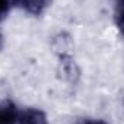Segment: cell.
Instances as JSON below:
<instances>
[{
	"label": "cell",
	"instance_id": "cell-1",
	"mask_svg": "<svg viewBox=\"0 0 124 124\" xmlns=\"http://www.w3.org/2000/svg\"><path fill=\"white\" fill-rule=\"evenodd\" d=\"M58 72L61 74V78L63 81L75 82L79 77V69L77 66L72 56H59V68Z\"/></svg>",
	"mask_w": 124,
	"mask_h": 124
},
{
	"label": "cell",
	"instance_id": "cell-2",
	"mask_svg": "<svg viewBox=\"0 0 124 124\" xmlns=\"http://www.w3.org/2000/svg\"><path fill=\"white\" fill-rule=\"evenodd\" d=\"M19 124H48V117L42 110L38 108H28L19 114L17 118Z\"/></svg>",
	"mask_w": 124,
	"mask_h": 124
},
{
	"label": "cell",
	"instance_id": "cell-3",
	"mask_svg": "<svg viewBox=\"0 0 124 124\" xmlns=\"http://www.w3.org/2000/svg\"><path fill=\"white\" fill-rule=\"evenodd\" d=\"M12 1L35 16L42 15L46 10V7L51 4V0H12Z\"/></svg>",
	"mask_w": 124,
	"mask_h": 124
},
{
	"label": "cell",
	"instance_id": "cell-4",
	"mask_svg": "<svg viewBox=\"0 0 124 124\" xmlns=\"http://www.w3.org/2000/svg\"><path fill=\"white\" fill-rule=\"evenodd\" d=\"M17 118L19 113L13 102H0V124H16Z\"/></svg>",
	"mask_w": 124,
	"mask_h": 124
},
{
	"label": "cell",
	"instance_id": "cell-5",
	"mask_svg": "<svg viewBox=\"0 0 124 124\" xmlns=\"http://www.w3.org/2000/svg\"><path fill=\"white\" fill-rule=\"evenodd\" d=\"M54 49L59 56H71L72 39L68 33H59L54 38Z\"/></svg>",
	"mask_w": 124,
	"mask_h": 124
},
{
	"label": "cell",
	"instance_id": "cell-6",
	"mask_svg": "<svg viewBox=\"0 0 124 124\" xmlns=\"http://www.w3.org/2000/svg\"><path fill=\"white\" fill-rule=\"evenodd\" d=\"M116 25L117 29L124 35V0H116Z\"/></svg>",
	"mask_w": 124,
	"mask_h": 124
},
{
	"label": "cell",
	"instance_id": "cell-7",
	"mask_svg": "<svg viewBox=\"0 0 124 124\" xmlns=\"http://www.w3.org/2000/svg\"><path fill=\"white\" fill-rule=\"evenodd\" d=\"M12 0H0V22L4 20L10 12V6H12Z\"/></svg>",
	"mask_w": 124,
	"mask_h": 124
},
{
	"label": "cell",
	"instance_id": "cell-8",
	"mask_svg": "<svg viewBox=\"0 0 124 124\" xmlns=\"http://www.w3.org/2000/svg\"><path fill=\"white\" fill-rule=\"evenodd\" d=\"M79 124H105L101 120H82Z\"/></svg>",
	"mask_w": 124,
	"mask_h": 124
},
{
	"label": "cell",
	"instance_id": "cell-9",
	"mask_svg": "<svg viewBox=\"0 0 124 124\" xmlns=\"http://www.w3.org/2000/svg\"><path fill=\"white\" fill-rule=\"evenodd\" d=\"M4 48V38H3V35H1V32H0V51Z\"/></svg>",
	"mask_w": 124,
	"mask_h": 124
}]
</instances>
